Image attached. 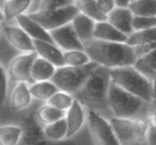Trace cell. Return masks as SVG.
<instances>
[{"instance_id":"d6986e66","label":"cell","mask_w":156,"mask_h":145,"mask_svg":"<svg viewBox=\"0 0 156 145\" xmlns=\"http://www.w3.org/2000/svg\"><path fill=\"white\" fill-rule=\"evenodd\" d=\"M32 98L28 83L17 82L10 96V108L13 111L23 110L30 104Z\"/></svg>"},{"instance_id":"484cf974","label":"cell","mask_w":156,"mask_h":145,"mask_svg":"<svg viewBox=\"0 0 156 145\" xmlns=\"http://www.w3.org/2000/svg\"><path fill=\"white\" fill-rule=\"evenodd\" d=\"M43 133L48 139L54 142H60L67 139V124L65 118L60 119L51 124L43 125Z\"/></svg>"},{"instance_id":"30bf717a","label":"cell","mask_w":156,"mask_h":145,"mask_svg":"<svg viewBox=\"0 0 156 145\" xmlns=\"http://www.w3.org/2000/svg\"><path fill=\"white\" fill-rule=\"evenodd\" d=\"M37 54L35 51L21 53L15 57L8 65V76L14 82L32 83L30 78V69Z\"/></svg>"},{"instance_id":"5b68a950","label":"cell","mask_w":156,"mask_h":145,"mask_svg":"<svg viewBox=\"0 0 156 145\" xmlns=\"http://www.w3.org/2000/svg\"><path fill=\"white\" fill-rule=\"evenodd\" d=\"M109 123L120 145H143L146 143L150 124L146 118L110 117Z\"/></svg>"},{"instance_id":"52a82bcc","label":"cell","mask_w":156,"mask_h":145,"mask_svg":"<svg viewBox=\"0 0 156 145\" xmlns=\"http://www.w3.org/2000/svg\"><path fill=\"white\" fill-rule=\"evenodd\" d=\"M79 13L80 12L75 5H71L58 9L36 10L27 15L41 24L46 31L50 32L70 23Z\"/></svg>"},{"instance_id":"d4e9b609","label":"cell","mask_w":156,"mask_h":145,"mask_svg":"<svg viewBox=\"0 0 156 145\" xmlns=\"http://www.w3.org/2000/svg\"><path fill=\"white\" fill-rule=\"evenodd\" d=\"M34 115H35L37 121L42 125L54 123L65 117L64 111L59 110L48 104H45L41 107H39Z\"/></svg>"},{"instance_id":"4dcf8cb0","label":"cell","mask_w":156,"mask_h":145,"mask_svg":"<svg viewBox=\"0 0 156 145\" xmlns=\"http://www.w3.org/2000/svg\"><path fill=\"white\" fill-rule=\"evenodd\" d=\"M74 97L72 95L66 93L64 91L58 90L55 92L45 103L66 112L73 103Z\"/></svg>"},{"instance_id":"8992f818","label":"cell","mask_w":156,"mask_h":145,"mask_svg":"<svg viewBox=\"0 0 156 145\" xmlns=\"http://www.w3.org/2000/svg\"><path fill=\"white\" fill-rule=\"evenodd\" d=\"M98 66L96 62H90L80 67L63 65L56 68L55 72L50 80L57 88L70 95H74L88 79L89 74Z\"/></svg>"},{"instance_id":"8d00e7d4","label":"cell","mask_w":156,"mask_h":145,"mask_svg":"<svg viewBox=\"0 0 156 145\" xmlns=\"http://www.w3.org/2000/svg\"><path fill=\"white\" fill-rule=\"evenodd\" d=\"M151 126V125H150ZM146 145H156V129L154 127H150L147 139H146Z\"/></svg>"},{"instance_id":"3957f363","label":"cell","mask_w":156,"mask_h":145,"mask_svg":"<svg viewBox=\"0 0 156 145\" xmlns=\"http://www.w3.org/2000/svg\"><path fill=\"white\" fill-rule=\"evenodd\" d=\"M147 103L148 102L119 87L112 81L110 83L107 104L113 117L146 118Z\"/></svg>"},{"instance_id":"5bb4252c","label":"cell","mask_w":156,"mask_h":145,"mask_svg":"<svg viewBox=\"0 0 156 145\" xmlns=\"http://www.w3.org/2000/svg\"><path fill=\"white\" fill-rule=\"evenodd\" d=\"M133 18L134 15L128 7H115L107 16V21L127 36L134 32Z\"/></svg>"},{"instance_id":"7402d4cb","label":"cell","mask_w":156,"mask_h":145,"mask_svg":"<svg viewBox=\"0 0 156 145\" xmlns=\"http://www.w3.org/2000/svg\"><path fill=\"white\" fill-rule=\"evenodd\" d=\"M134 67L152 81L156 74V49L137 58Z\"/></svg>"},{"instance_id":"9c48e42d","label":"cell","mask_w":156,"mask_h":145,"mask_svg":"<svg viewBox=\"0 0 156 145\" xmlns=\"http://www.w3.org/2000/svg\"><path fill=\"white\" fill-rule=\"evenodd\" d=\"M22 127V140L24 145H79L69 139L60 142L48 139L43 133V125L37 121L34 114H30L24 118Z\"/></svg>"},{"instance_id":"8fae6325","label":"cell","mask_w":156,"mask_h":145,"mask_svg":"<svg viewBox=\"0 0 156 145\" xmlns=\"http://www.w3.org/2000/svg\"><path fill=\"white\" fill-rule=\"evenodd\" d=\"M52 41L61 50H83V44L77 36L70 23L49 32Z\"/></svg>"},{"instance_id":"7c38bea8","label":"cell","mask_w":156,"mask_h":145,"mask_svg":"<svg viewBox=\"0 0 156 145\" xmlns=\"http://www.w3.org/2000/svg\"><path fill=\"white\" fill-rule=\"evenodd\" d=\"M64 118L67 124V139H70L81 130L86 122L87 116L84 105L74 98L72 104L65 112Z\"/></svg>"},{"instance_id":"2e32d148","label":"cell","mask_w":156,"mask_h":145,"mask_svg":"<svg viewBox=\"0 0 156 145\" xmlns=\"http://www.w3.org/2000/svg\"><path fill=\"white\" fill-rule=\"evenodd\" d=\"M16 21L18 26L21 27L33 40H40V41L53 42L49 32L46 31L37 22L32 19L27 14H23L17 16L16 18Z\"/></svg>"},{"instance_id":"ba28073f","label":"cell","mask_w":156,"mask_h":145,"mask_svg":"<svg viewBox=\"0 0 156 145\" xmlns=\"http://www.w3.org/2000/svg\"><path fill=\"white\" fill-rule=\"evenodd\" d=\"M91 140L94 145H120L109 120L98 111L89 109L87 116Z\"/></svg>"},{"instance_id":"9a60e30c","label":"cell","mask_w":156,"mask_h":145,"mask_svg":"<svg viewBox=\"0 0 156 145\" xmlns=\"http://www.w3.org/2000/svg\"><path fill=\"white\" fill-rule=\"evenodd\" d=\"M34 51L37 56L44 59L45 61L51 62L56 68L64 65L63 62V52L62 50L53 42L33 40Z\"/></svg>"},{"instance_id":"6da1fadb","label":"cell","mask_w":156,"mask_h":145,"mask_svg":"<svg viewBox=\"0 0 156 145\" xmlns=\"http://www.w3.org/2000/svg\"><path fill=\"white\" fill-rule=\"evenodd\" d=\"M83 51L91 62L110 69L134 65L136 61L133 46L126 42L91 39L83 43Z\"/></svg>"},{"instance_id":"f1b7e54d","label":"cell","mask_w":156,"mask_h":145,"mask_svg":"<svg viewBox=\"0 0 156 145\" xmlns=\"http://www.w3.org/2000/svg\"><path fill=\"white\" fill-rule=\"evenodd\" d=\"M154 41H156V27L140 31H134L128 36L126 43L130 46H136Z\"/></svg>"},{"instance_id":"f35d334b","label":"cell","mask_w":156,"mask_h":145,"mask_svg":"<svg viewBox=\"0 0 156 145\" xmlns=\"http://www.w3.org/2000/svg\"><path fill=\"white\" fill-rule=\"evenodd\" d=\"M132 0H114L116 7H128Z\"/></svg>"},{"instance_id":"603a6c76","label":"cell","mask_w":156,"mask_h":145,"mask_svg":"<svg viewBox=\"0 0 156 145\" xmlns=\"http://www.w3.org/2000/svg\"><path fill=\"white\" fill-rule=\"evenodd\" d=\"M29 90L33 98L46 102L59 89L51 80L31 83Z\"/></svg>"},{"instance_id":"4316f807","label":"cell","mask_w":156,"mask_h":145,"mask_svg":"<svg viewBox=\"0 0 156 145\" xmlns=\"http://www.w3.org/2000/svg\"><path fill=\"white\" fill-rule=\"evenodd\" d=\"M21 125L0 126V145H17L22 140Z\"/></svg>"},{"instance_id":"ffe728a7","label":"cell","mask_w":156,"mask_h":145,"mask_svg":"<svg viewBox=\"0 0 156 145\" xmlns=\"http://www.w3.org/2000/svg\"><path fill=\"white\" fill-rule=\"evenodd\" d=\"M56 67L44 59L36 56L30 69V78L32 83L50 80L55 72Z\"/></svg>"},{"instance_id":"836d02e7","label":"cell","mask_w":156,"mask_h":145,"mask_svg":"<svg viewBox=\"0 0 156 145\" xmlns=\"http://www.w3.org/2000/svg\"><path fill=\"white\" fill-rule=\"evenodd\" d=\"M8 77L5 69L0 63V108L4 105L7 96Z\"/></svg>"},{"instance_id":"60d3db41","label":"cell","mask_w":156,"mask_h":145,"mask_svg":"<svg viewBox=\"0 0 156 145\" xmlns=\"http://www.w3.org/2000/svg\"><path fill=\"white\" fill-rule=\"evenodd\" d=\"M152 87H153V95L154 97H156V74L152 80Z\"/></svg>"},{"instance_id":"44dd1931","label":"cell","mask_w":156,"mask_h":145,"mask_svg":"<svg viewBox=\"0 0 156 145\" xmlns=\"http://www.w3.org/2000/svg\"><path fill=\"white\" fill-rule=\"evenodd\" d=\"M33 1L34 0H5L2 10L5 20L16 19L17 16L25 14Z\"/></svg>"},{"instance_id":"b9f144b4","label":"cell","mask_w":156,"mask_h":145,"mask_svg":"<svg viewBox=\"0 0 156 145\" xmlns=\"http://www.w3.org/2000/svg\"><path fill=\"white\" fill-rule=\"evenodd\" d=\"M4 20H5V16H4L3 11H2V10H0V23H1V22H3Z\"/></svg>"},{"instance_id":"1f68e13d","label":"cell","mask_w":156,"mask_h":145,"mask_svg":"<svg viewBox=\"0 0 156 145\" xmlns=\"http://www.w3.org/2000/svg\"><path fill=\"white\" fill-rule=\"evenodd\" d=\"M75 0H40L36 10H51L74 5ZM35 10V11H36Z\"/></svg>"},{"instance_id":"f546056e","label":"cell","mask_w":156,"mask_h":145,"mask_svg":"<svg viewBox=\"0 0 156 145\" xmlns=\"http://www.w3.org/2000/svg\"><path fill=\"white\" fill-rule=\"evenodd\" d=\"M91 62L88 54L83 50H71L63 52V62L66 66L80 67Z\"/></svg>"},{"instance_id":"ab89813d","label":"cell","mask_w":156,"mask_h":145,"mask_svg":"<svg viewBox=\"0 0 156 145\" xmlns=\"http://www.w3.org/2000/svg\"><path fill=\"white\" fill-rule=\"evenodd\" d=\"M147 121L149 122L150 125L156 129V115H150L146 116Z\"/></svg>"},{"instance_id":"ac0fdd59","label":"cell","mask_w":156,"mask_h":145,"mask_svg":"<svg viewBox=\"0 0 156 145\" xmlns=\"http://www.w3.org/2000/svg\"><path fill=\"white\" fill-rule=\"evenodd\" d=\"M70 23L82 44L93 39V33L96 22L89 18V16L79 13L72 19Z\"/></svg>"},{"instance_id":"d590c367","label":"cell","mask_w":156,"mask_h":145,"mask_svg":"<svg viewBox=\"0 0 156 145\" xmlns=\"http://www.w3.org/2000/svg\"><path fill=\"white\" fill-rule=\"evenodd\" d=\"M96 2L98 8L105 16H108L116 7L114 0H96Z\"/></svg>"},{"instance_id":"74e56055","label":"cell","mask_w":156,"mask_h":145,"mask_svg":"<svg viewBox=\"0 0 156 145\" xmlns=\"http://www.w3.org/2000/svg\"><path fill=\"white\" fill-rule=\"evenodd\" d=\"M156 115V97H154L148 103H147V115Z\"/></svg>"},{"instance_id":"7bdbcfd3","label":"cell","mask_w":156,"mask_h":145,"mask_svg":"<svg viewBox=\"0 0 156 145\" xmlns=\"http://www.w3.org/2000/svg\"><path fill=\"white\" fill-rule=\"evenodd\" d=\"M3 1H5V0H3Z\"/></svg>"},{"instance_id":"4fadbf2b","label":"cell","mask_w":156,"mask_h":145,"mask_svg":"<svg viewBox=\"0 0 156 145\" xmlns=\"http://www.w3.org/2000/svg\"><path fill=\"white\" fill-rule=\"evenodd\" d=\"M4 34L7 41L22 53L34 51L33 39L19 26H5Z\"/></svg>"},{"instance_id":"d6a6232c","label":"cell","mask_w":156,"mask_h":145,"mask_svg":"<svg viewBox=\"0 0 156 145\" xmlns=\"http://www.w3.org/2000/svg\"><path fill=\"white\" fill-rule=\"evenodd\" d=\"M156 27V16H134L133 29L140 31Z\"/></svg>"},{"instance_id":"cb8c5ba5","label":"cell","mask_w":156,"mask_h":145,"mask_svg":"<svg viewBox=\"0 0 156 145\" xmlns=\"http://www.w3.org/2000/svg\"><path fill=\"white\" fill-rule=\"evenodd\" d=\"M74 5L80 13L89 16L95 22L107 21V16L100 11L96 0H75Z\"/></svg>"},{"instance_id":"e575fe53","label":"cell","mask_w":156,"mask_h":145,"mask_svg":"<svg viewBox=\"0 0 156 145\" xmlns=\"http://www.w3.org/2000/svg\"><path fill=\"white\" fill-rule=\"evenodd\" d=\"M133 48H134V52L135 54V57L137 59V58H139V57H141L143 55H145V54L149 53L150 51H152L154 49H156V41L133 46Z\"/></svg>"},{"instance_id":"e0dca14e","label":"cell","mask_w":156,"mask_h":145,"mask_svg":"<svg viewBox=\"0 0 156 145\" xmlns=\"http://www.w3.org/2000/svg\"><path fill=\"white\" fill-rule=\"evenodd\" d=\"M128 36L118 31L110 24L108 21L96 22L93 39L106 41H117V42H126Z\"/></svg>"},{"instance_id":"83f0119b","label":"cell","mask_w":156,"mask_h":145,"mask_svg":"<svg viewBox=\"0 0 156 145\" xmlns=\"http://www.w3.org/2000/svg\"><path fill=\"white\" fill-rule=\"evenodd\" d=\"M128 8L134 16H156V0H132Z\"/></svg>"},{"instance_id":"7a4b0ae2","label":"cell","mask_w":156,"mask_h":145,"mask_svg":"<svg viewBox=\"0 0 156 145\" xmlns=\"http://www.w3.org/2000/svg\"><path fill=\"white\" fill-rule=\"evenodd\" d=\"M110 83V69L98 65L73 95V97L83 105L92 108H108L107 99Z\"/></svg>"},{"instance_id":"277c9868","label":"cell","mask_w":156,"mask_h":145,"mask_svg":"<svg viewBox=\"0 0 156 145\" xmlns=\"http://www.w3.org/2000/svg\"><path fill=\"white\" fill-rule=\"evenodd\" d=\"M110 80L119 87L146 102L154 97L152 81L138 71L134 65L110 69Z\"/></svg>"}]
</instances>
